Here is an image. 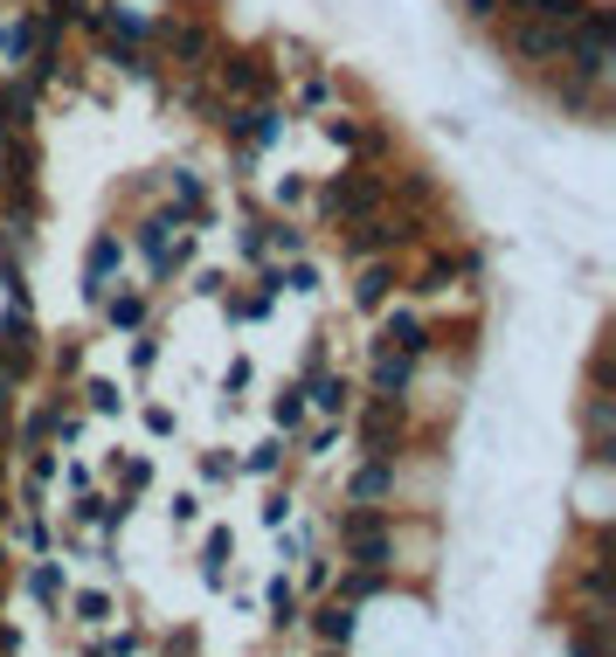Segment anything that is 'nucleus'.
<instances>
[{
	"mask_svg": "<svg viewBox=\"0 0 616 657\" xmlns=\"http://www.w3.org/2000/svg\"><path fill=\"white\" fill-rule=\"evenodd\" d=\"M374 208H389V173L368 167V160H347L332 180H319V188H312V215H319V229H347V222L374 215Z\"/></svg>",
	"mask_w": 616,
	"mask_h": 657,
	"instance_id": "obj_1",
	"label": "nucleus"
},
{
	"mask_svg": "<svg viewBox=\"0 0 616 657\" xmlns=\"http://www.w3.org/2000/svg\"><path fill=\"white\" fill-rule=\"evenodd\" d=\"M146 42H160V56L173 63V76H209L215 56H222V35L209 29V21H194V14H160V21H146Z\"/></svg>",
	"mask_w": 616,
	"mask_h": 657,
	"instance_id": "obj_2",
	"label": "nucleus"
},
{
	"mask_svg": "<svg viewBox=\"0 0 616 657\" xmlns=\"http://www.w3.org/2000/svg\"><path fill=\"white\" fill-rule=\"evenodd\" d=\"M132 250L146 256V277L152 284H173L188 271V250H194V235H188V215L181 208H160V215H146L132 229Z\"/></svg>",
	"mask_w": 616,
	"mask_h": 657,
	"instance_id": "obj_3",
	"label": "nucleus"
},
{
	"mask_svg": "<svg viewBox=\"0 0 616 657\" xmlns=\"http://www.w3.org/2000/svg\"><path fill=\"white\" fill-rule=\"evenodd\" d=\"M332 533H340L347 568H381V574L395 568V526H389L381 506H347L340 519H332Z\"/></svg>",
	"mask_w": 616,
	"mask_h": 657,
	"instance_id": "obj_4",
	"label": "nucleus"
},
{
	"mask_svg": "<svg viewBox=\"0 0 616 657\" xmlns=\"http://www.w3.org/2000/svg\"><path fill=\"white\" fill-rule=\"evenodd\" d=\"M561 63H569L575 76H588V84H609V63H616V14L588 0L582 21L569 29V56H561Z\"/></svg>",
	"mask_w": 616,
	"mask_h": 657,
	"instance_id": "obj_5",
	"label": "nucleus"
},
{
	"mask_svg": "<svg viewBox=\"0 0 616 657\" xmlns=\"http://www.w3.org/2000/svg\"><path fill=\"white\" fill-rule=\"evenodd\" d=\"M492 29H499V49H506V56L520 63V70H533V76L554 70L561 56H569V29H554V21L512 14V21H492Z\"/></svg>",
	"mask_w": 616,
	"mask_h": 657,
	"instance_id": "obj_6",
	"label": "nucleus"
},
{
	"mask_svg": "<svg viewBox=\"0 0 616 657\" xmlns=\"http://www.w3.org/2000/svg\"><path fill=\"white\" fill-rule=\"evenodd\" d=\"M402 423H408V394H368L361 402V451L368 457H395L402 451Z\"/></svg>",
	"mask_w": 616,
	"mask_h": 657,
	"instance_id": "obj_7",
	"label": "nucleus"
},
{
	"mask_svg": "<svg viewBox=\"0 0 616 657\" xmlns=\"http://www.w3.org/2000/svg\"><path fill=\"white\" fill-rule=\"evenodd\" d=\"M0 367H8L21 388H29V374L42 367V332H35V319H29L21 305L0 311Z\"/></svg>",
	"mask_w": 616,
	"mask_h": 657,
	"instance_id": "obj_8",
	"label": "nucleus"
},
{
	"mask_svg": "<svg viewBox=\"0 0 616 657\" xmlns=\"http://www.w3.org/2000/svg\"><path fill=\"white\" fill-rule=\"evenodd\" d=\"M215 97L222 104H249V97H270V56H215Z\"/></svg>",
	"mask_w": 616,
	"mask_h": 657,
	"instance_id": "obj_9",
	"label": "nucleus"
},
{
	"mask_svg": "<svg viewBox=\"0 0 616 657\" xmlns=\"http://www.w3.org/2000/svg\"><path fill=\"white\" fill-rule=\"evenodd\" d=\"M118 271H125V235L118 229H97L91 235V256H84V305H105Z\"/></svg>",
	"mask_w": 616,
	"mask_h": 657,
	"instance_id": "obj_10",
	"label": "nucleus"
},
{
	"mask_svg": "<svg viewBox=\"0 0 616 657\" xmlns=\"http://www.w3.org/2000/svg\"><path fill=\"white\" fill-rule=\"evenodd\" d=\"M368 347H395V353H408V360H423L429 347H436V332H429V319L423 311H381V332L368 339Z\"/></svg>",
	"mask_w": 616,
	"mask_h": 657,
	"instance_id": "obj_11",
	"label": "nucleus"
},
{
	"mask_svg": "<svg viewBox=\"0 0 616 657\" xmlns=\"http://www.w3.org/2000/svg\"><path fill=\"white\" fill-rule=\"evenodd\" d=\"M395 292H402L395 256H368V263H361V277H353V305H361L368 319H374V311H389V305H395Z\"/></svg>",
	"mask_w": 616,
	"mask_h": 657,
	"instance_id": "obj_12",
	"label": "nucleus"
},
{
	"mask_svg": "<svg viewBox=\"0 0 616 657\" xmlns=\"http://www.w3.org/2000/svg\"><path fill=\"white\" fill-rule=\"evenodd\" d=\"M305 402H312L319 415H340V423H347V415H353V381L347 374H326V360H312V367H305Z\"/></svg>",
	"mask_w": 616,
	"mask_h": 657,
	"instance_id": "obj_13",
	"label": "nucleus"
},
{
	"mask_svg": "<svg viewBox=\"0 0 616 657\" xmlns=\"http://www.w3.org/2000/svg\"><path fill=\"white\" fill-rule=\"evenodd\" d=\"M381 498H395V457H368L347 478V506H381Z\"/></svg>",
	"mask_w": 616,
	"mask_h": 657,
	"instance_id": "obj_14",
	"label": "nucleus"
},
{
	"mask_svg": "<svg viewBox=\"0 0 616 657\" xmlns=\"http://www.w3.org/2000/svg\"><path fill=\"white\" fill-rule=\"evenodd\" d=\"M353 629H361V616H353V602H340V595H326L319 610H312V637H319L326 650H347Z\"/></svg>",
	"mask_w": 616,
	"mask_h": 657,
	"instance_id": "obj_15",
	"label": "nucleus"
},
{
	"mask_svg": "<svg viewBox=\"0 0 616 657\" xmlns=\"http://www.w3.org/2000/svg\"><path fill=\"white\" fill-rule=\"evenodd\" d=\"M416 381V360L395 353V347H374V367H368V394H408Z\"/></svg>",
	"mask_w": 616,
	"mask_h": 657,
	"instance_id": "obj_16",
	"label": "nucleus"
},
{
	"mask_svg": "<svg viewBox=\"0 0 616 657\" xmlns=\"http://www.w3.org/2000/svg\"><path fill=\"white\" fill-rule=\"evenodd\" d=\"M97 311H105V326H111V332L132 339V332H146L152 298H146V292H105V305H97Z\"/></svg>",
	"mask_w": 616,
	"mask_h": 657,
	"instance_id": "obj_17",
	"label": "nucleus"
},
{
	"mask_svg": "<svg viewBox=\"0 0 616 657\" xmlns=\"http://www.w3.org/2000/svg\"><path fill=\"white\" fill-rule=\"evenodd\" d=\"M35 56V29H29V14H0V70L21 76V63Z\"/></svg>",
	"mask_w": 616,
	"mask_h": 657,
	"instance_id": "obj_18",
	"label": "nucleus"
},
{
	"mask_svg": "<svg viewBox=\"0 0 616 657\" xmlns=\"http://www.w3.org/2000/svg\"><path fill=\"white\" fill-rule=\"evenodd\" d=\"M0 131H35V91L21 76L0 84Z\"/></svg>",
	"mask_w": 616,
	"mask_h": 657,
	"instance_id": "obj_19",
	"label": "nucleus"
},
{
	"mask_svg": "<svg viewBox=\"0 0 616 657\" xmlns=\"http://www.w3.org/2000/svg\"><path fill=\"white\" fill-rule=\"evenodd\" d=\"M389 208H402V215H423V208H436V180H429V173L389 180Z\"/></svg>",
	"mask_w": 616,
	"mask_h": 657,
	"instance_id": "obj_20",
	"label": "nucleus"
},
{
	"mask_svg": "<svg viewBox=\"0 0 616 657\" xmlns=\"http://www.w3.org/2000/svg\"><path fill=\"white\" fill-rule=\"evenodd\" d=\"M381 589H389V574H381V568H347V574H340V589H332V595L361 610V602H368V595H381Z\"/></svg>",
	"mask_w": 616,
	"mask_h": 657,
	"instance_id": "obj_21",
	"label": "nucleus"
},
{
	"mask_svg": "<svg viewBox=\"0 0 616 657\" xmlns=\"http://www.w3.org/2000/svg\"><path fill=\"white\" fill-rule=\"evenodd\" d=\"M582 8H588V0H520L512 14H533V21H554V29H575Z\"/></svg>",
	"mask_w": 616,
	"mask_h": 657,
	"instance_id": "obj_22",
	"label": "nucleus"
},
{
	"mask_svg": "<svg viewBox=\"0 0 616 657\" xmlns=\"http://www.w3.org/2000/svg\"><path fill=\"white\" fill-rule=\"evenodd\" d=\"M167 194H173L167 208H181L188 222L201 215V173H194V167H173V173H167Z\"/></svg>",
	"mask_w": 616,
	"mask_h": 657,
	"instance_id": "obj_23",
	"label": "nucleus"
},
{
	"mask_svg": "<svg viewBox=\"0 0 616 657\" xmlns=\"http://www.w3.org/2000/svg\"><path fill=\"white\" fill-rule=\"evenodd\" d=\"M229 547H236V540H229V526H215V533L201 540V582H209V589H222V561H229Z\"/></svg>",
	"mask_w": 616,
	"mask_h": 657,
	"instance_id": "obj_24",
	"label": "nucleus"
},
{
	"mask_svg": "<svg viewBox=\"0 0 616 657\" xmlns=\"http://www.w3.org/2000/svg\"><path fill=\"white\" fill-rule=\"evenodd\" d=\"M29 595L42 602V610H56V602H63V568L56 561H35L29 568Z\"/></svg>",
	"mask_w": 616,
	"mask_h": 657,
	"instance_id": "obj_25",
	"label": "nucleus"
},
{
	"mask_svg": "<svg viewBox=\"0 0 616 657\" xmlns=\"http://www.w3.org/2000/svg\"><path fill=\"white\" fill-rule=\"evenodd\" d=\"M277 292H291V298H319V271L305 256H291L285 271H277Z\"/></svg>",
	"mask_w": 616,
	"mask_h": 657,
	"instance_id": "obj_26",
	"label": "nucleus"
},
{
	"mask_svg": "<svg viewBox=\"0 0 616 657\" xmlns=\"http://www.w3.org/2000/svg\"><path fill=\"white\" fill-rule=\"evenodd\" d=\"M277 464H285V436H270V443H256L249 457H236V470H249V478H277Z\"/></svg>",
	"mask_w": 616,
	"mask_h": 657,
	"instance_id": "obj_27",
	"label": "nucleus"
},
{
	"mask_svg": "<svg viewBox=\"0 0 616 657\" xmlns=\"http://www.w3.org/2000/svg\"><path fill=\"white\" fill-rule=\"evenodd\" d=\"M582 423H588V436H616V402L603 388H588V402H582Z\"/></svg>",
	"mask_w": 616,
	"mask_h": 657,
	"instance_id": "obj_28",
	"label": "nucleus"
},
{
	"mask_svg": "<svg viewBox=\"0 0 616 657\" xmlns=\"http://www.w3.org/2000/svg\"><path fill=\"white\" fill-rule=\"evenodd\" d=\"M319 131H326V139L340 146V152L361 146V118H353V112H326V118H319Z\"/></svg>",
	"mask_w": 616,
	"mask_h": 657,
	"instance_id": "obj_29",
	"label": "nucleus"
},
{
	"mask_svg": "<svg viewBox=\"0 0 616 657\" xmlns=\"http://www.w3.org/2000/svg\"><path fill=\"white\" fill-rule=\"evenodd\" d=\"M270 423L285 430V436L305 430V388H285V394H277V402H270Z\"/></svg>",
	"mask_w": 616,
	"mask_h": 657,
	"instance_id": "obj_30",
	"label": "nucleus"
},
{
	"mask_svg": "<svg viewBox=\"0 0 616 657\" xmlns=\"http://www.w3.org/2000/svg\"><path fill=\"white\" fill-rule=\"evenodd\" d=\"M270 623H277V629L298 623V582H285V574L270 582Z\"/></svg>",
	"mask_w": 616,
	"mask_h": 657,
	"instance_id": "obj_31",
	"label": "nucleus"
},
{
	"mask_svg": "<svg viewBox=\"0 0 616 657\" xmlns=\"http://www.w3.org/2000/svg\"><path fill=\"white\" fill-rule=\"evenodd\" d=\"M70 610H76V623H111V595L105 589H84V595H70Z\"/></svg>",
	"mask_w": 616,
	"mask_h": 657,
	"instance_id": "obj_32",
	"label": "nucleus"
},
{
	"mask_svg": "<svg viewBox=\"0 0 616 657\" xmlns=\"http://www.w3.org/2000/svg\"><path fill=\"white\" fill-rule=\"evenodd\" d=\"M0 292H8V305L29 311V277H21V256H8V250H0Z\"/></svg>",
	"mask_w": 616,
	"mask_h": 657,
	"instance_id": "obj_33",
	"label": "nucleus"
},
{
	"mask_svg": "<svg viewBox=\"0 0 616 657\" xmlns=\"http://www.w3.org/2000/svg\"><path fill=\"white\" fill-rule=\"evenodd\" d=\"M84 409H91V415H118V409H125L118 381H84Z\"/></svg>",
	"mask_w": 616,
	"mask_h": 657,
	"instance_id": "obj_34",
	"label": "nucleus"
},
{
	"mask_svg": "<svg viewBox=\"0 0 616 657\" xmlns=\"http://www.w3.org/2000/svg\"><path fill=\"white\" fill-rule=\"evenodd\" d=\"M264 243H270V256H305V229L270 222V229H264Z\"/></svg>",
	"mask_w": 616,
	"mask_h": 657,
	"instance_id": "obj_35",
	"label": "nucleus"
},
{
	"mask_svg": "<svg viewBox=\"0 0 616 657\" xmlns=\"http://www.w3.org/2000/svg\"><path fill=\"white\" fill-rule=\"evenodd\" d=\"M561 650H569V657H609V637H596V629H569V637H561Z\"/></svg>",
	"mask_w": 616,
	"mask_h": 657,
	"instance_id": "obj_36",
	"label": "nucleus"
},
{
	"mask_svg": "<svg viewBox=\"0 0 616 657\" xmlns=\"http://www.w3.org/2000/svg\"><path fill=\"white\" fill-rule=\"evenodd\" d=\"M264 229H270V215H249V222H243V235H236V243H243V256H249V263H264V256H270V243H264Z\"/></svg>",
	"mask_w": 616,
	"mask_h": 657,
	"instance_id": "obj_37",
	"label": "nucleus"
},
{
	"mask_svg": "<svg viewBox=\"0 0 616 657\" xmlns=\"http://www.w3.org/2000/svg\"><path fill=\"white\" fill-rule=\"evenodd\" d=\"M49 367H56V381H70V374H84V339H63L56 353H49Z\"/></svg>",
	"mask_w": 616,
	"mask_h": 657,
	"instance_id": "obj_38",
	"label": "nucleus"
},
{
	"mask_svg": "<svg viewBox=\"0 0 616 657\" xmlns=\"http://www.w3.org/2000/svg\"><path fill=\"white\" fill-rule=\"evenodd\" d=\"M298 104H305V112H326V104H332V84H326V76H305V84H298Z\"/></svg>",
	"mask_w": 616,
	"mask_h": 657,
	"instance_id": "obj_39",
	"label": "nucleus"
},
{
	"mask_svg": "<svg viewBox=\"0 0 616 657\" xmlns=\"http://www.w3.org/2000/svg\"><path fill=\"white\" fill-rule=\"evenodd\" d=\"M298 561H305V589H312V595L332 589V561H326V554H298Z\"/></svg>",
	"mask_w": 616,
	"mask_h": 657,
	"instance_id": "obj_40",
	"label": "nucleus"
},
{
	"mask_svg": "<svg viewBox=\"0 0 616 657\" xmlns=\"http://www.w3.org/2000/svg\"><path fill=\"white\" fill-rule=\"evenodd\" d=\"M201 478H209V485H229V478H236V457L209 451V457H201Z\"/></svg>",
	"mask_w": 616,
	"mask_h": 657,
	"instance_id": "obj_41",
	"label": "nucleus"
},
{
	"mask_svg": "<svg viewBox=\"0 0 616 657\" xmlns=\"http://www.w3.org/2000/svg\"><path fill=\"white\" fill-rule=\"evenodd\" d=\"M14 409H21V381L0 367V423H14Z\"/></svg>",
	"mask_w": 616,
	"mask_h": 657,
	"instance_id": "obj_42",
	"label": "nucleus"
},
{
	"mask_svg": "<svg viewBox=\"0 0 616 657\" xmlns=\"http://www.w3.org/2000/svg\"><path fill=\"white\" fill-rule=\"evenodd\" d=\"M465 14L478 21V29H492V21H506V0H465Z\"/></svg>",
	"mask_w": 616,
	"mask_h": 657,
	"instance_id": "obj_43",
	"label": "nucleus"
},
{
	"mask_svg": "<svg viewBox=\"0 0 616 657\" xmlns=\"http://www.w3.org/2000/svg\"><path fill=\"white\" fill-rule=\"evenodd\" d=\"M340 451V423H326V430H312V443H305V457H332Z\"/></svg>",
	"mask_w": 616,
	"mask_h": 657,
	"instance_id": "obj_44",
	"label": "nucleus"
},
{
	"mask_svg": "<svg viewBox=\"0 0 616 657\" xmlns=\"http://www.w3.org/2000/svg\"><path fill=\"white\" fill-rule=\"evenodd\" d=\"M152 360H160V339H152V332H132V367H139V374H146V367Z\"/></svg>",
	"mask_w": 616,
	"mask_h": 657,
	"instance_id": "obj_45",
	"label": "nucleus"
},
{
	"mask_svg": "<svg viewBox=\"0 0 616 657\" xmlns=\"http://www.w3.org/2000/svg\"><path fill=\"white\" fill-rule=\"evenodd\" d=\"M146 485H152V464L132 457V464H125V491H146Z\"/></svg>",
	"mask_w": 616,
	"mask_h": 657,
	"instance_id": "obj_46",
	"label": "nucleus"
},
{
	"mask_svg": "<svg viewBox=\"0 0 616 657\" xmlns=\"http://www.w3.org/2000/svg\"><path fill=\"white\" fill-rule=\"evenodd\" d=\"M194 519H201V498L181 491V498H173V526H194Z\"/></svg>",
	"mask_w": 616,
	"mask_h": 657,
	"instance_id": "obj_47",
	"label": "nucleus"
},
{
	"mask_svg": "<svg viewBox=\"0 0 616 657\" xmlns=\"http://www.w3.org/2000/svg\"><path fill=\"white\" fill-rule=\"evenodd\" d=\"M146 430H152V436H167V430H173V409L152 402V409H146Z\"/></svg>",
	"mask_w": 616,
	"mask_h": 657,
	"instance_id": "obj_48",
	"label": "nucleus"
},
{
	"mask_svg": "<svg viewBox=\"0 0 616 657\" xmlns=\"http://www.w3.org/2000/svg\"><path fill=\"white\" fill-rule=\"evenodd\" d=\"M291 201H305V180L285 173V180H277V208H291Z\"/></svg>",
	"mask_w": 616,
	"mask_h": 657,
	"instance_id": "obj_49",
	"label": "nucleus"
},
{
	"mask_svg": "<svg viewBox=\"0 0 616 657\" xmlns=\"http://www.w3.org/2000/svg\"><path fill=\"white\" fill-rule=\"evenodd\" d=\"M285 519H291V498H285V491H277V498H270V506H264V526H285Z\"/></svg>",
	"mask_w": 616,
	"mask_h": 657,
	"instance_id": "obj_50",
	"label": "nucleus"
},
{
	"mask_svg": "<svg viewBox=\"0 0 616 657\" xmlns=\"http://www.w3.org/2000/svg\"><path fill=\"white\" fill-rule=\"evenodd\" d=\"M14 650H21V629H14L8 616H0V657H14Z\"/></svg>",
	"mask_w": 616,
	"mask_h": 657,
	"instance_id": "obj_51",
	"label": "nucleus"
},
{
	"mask_svg": "<svg viewBox=\"0 0 616 657\" xmlns=\"http://www.w3.org/2000/svg\"><path fill=\"white\" fill-rule=\"evenodd\" d=\"M8 457H14V430L0 423V485H8Z\"/></svg>",
	"mask_w": 616,
	"mask_h": 657,
	"instance_id": "obj_52",
	"label": "nucleus"
},
{
	"mask_svg": "<svg viewBox=\"0 0 616 657\" xmlns=\"http://www.w3.org/2000/svg\"><path fill=\"white\" fill-rule=\"evenodd\" d=\"M14 519V498H8V485H0V526H8Z\"/></svg>",
	"mask_w": 616,
	"mask_h": 657,
	"instance_id": "obj_53",
	"label": "nucleus"
},
{
	"mask_svg": "<svg viewBox=\"0 0 616 657\" xmlns=\"http://www.w3.org/2000/svg\"><path fill=\"white\" fill-rule=\"evenodd\" d=\"M0 574H8V547H0Z\"/></svg>",
	"mask_w": 616,
	"mask_h": 657,
	"instance_id": "obj_54",
	"label": "nucleus"
},
{
	"mask_svg": "<svg viewBox=\"0 0 616 657\" xmlns=\"http://www.w3.org/2000/svg\"><path fill=\"white\" fill-rule=\"evenodd\" d=\"M0 595H8V574H0Z\"/></svg>",
	"mask_w": 616,
	"mask_h": 657,
	"instance_id": "obj_55",
	"label": "nucleus"
},
{
	"mask_svg": "<svg viewBox=\"0 0 616 657\" xmlns=\"http://www.w3.org/2000/svg\"><path fill=\"white\" fill-rule=\"evenodd\" d=\"M326 657H347V650H326Z\"/></svg>",
	"mask_w": 616,
	"mask_h": 657,
	"instance_id": "obj_56",
	"label": "nucleus"
},
{
	"mask_svg": "<svg viewBox=\"0 0 616 657\" xmlns=\"http://www.w3.org/2000/svg\"><path fill=\"white\" fill-rule=\"evenodd\" d=\"M506 8H520V0H506Z\"/></svg>",
	"mask_w": 616,
	"mask_h": 657,
	"instance_id": "obj_57",
	"label": "nucleus"
},
{
	"mask_svg": "<svg viewBox=\"0 0 616 657\" xmlns=\"http://www.w3.org/2000/svg\"><path fill=\"white\" fill-rule=\"evenodd\" d=\"M91 657H105V650H91Z\"/></svg>",
	"mask_w": 616,
	"mask_h": 657,
	"instance_id": "obj_58",
	"label": "nucleus"
}]
</instances>
